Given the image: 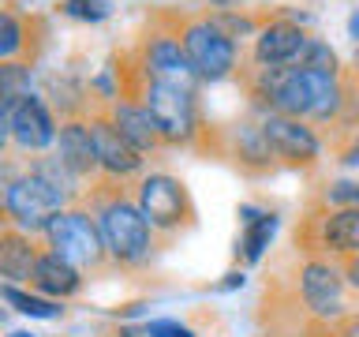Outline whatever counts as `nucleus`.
<instances>
[{
    "instance_id": "6e6552de",
    "label": "nucleus",
    "mask_w": 359,
    "mask_h": 337,
    "mask_svg": "<svg viewBox=\"0 0 359 337\" xmlns=\"http://www.w3.org/2000/svg\"><path fill=\"white\" fill-rule=\"evenodd\" d=\"M258 128H262L269 157H277V161H285L292 168H307V165L318 161L322 143H318V135H314V128L307 120L280 117V112H266Z\"/></svg>"
},
{
    "instance_id": "c9c22d12",
    "label": "nucleus",
    "mask_w": 359,
    "mask_h": 337,
    "mask_svg": "<svg viewBox=\"0 0 359 337\" xmlns=\"http://www.w3.org/2000/svg\"><path fill=\"white\" fill-rule=\"evenodd\" d=\"M355 64H359V53H355Z\"/></svg>"
},
{
    "instance_id": "393cba45",
    "label": "nucleus",
    "mask_w": 359,
    "mask_h": 337,
    "mask_svg": "<svg viewBox=\"0 0 359 337\" xmlns=\"http://www.w3.org/2000/svg\"><path fill=\"white\" fill-rule=\"evenodd\" d=\"M325 202H330L333 210H359V184H352V180L330 184L325 187Z\"/></svg>"
},
{
    "instance_id": "1a4fd4ad",
    "label": "nucleus",
    "mask_w": 359,
    "mask_h": 337,
    "mask_svg": "<svg viewBox=\"0 0 359 337\" xmlns=\"http://www.w3.org/2000/svg\"><path fill=\"white\" fill-rule=\"evenodd\" d=\"M344 274L325 258H307L299 270V296L311 315L337 322L344 315Z\"/></svg>"
},
{
    "instance_id": "7c9ffc66",
    "label": "nucleus",
    "mask_w": 359,
    "mask_h": 337,
    "mask_svg": "<svg viewBox=\"0 0 359 337\" xmlns=\"http://www.w3.org/2000/svg\"><path fill=\"white\" fill-rule=\"evenodd\" d=\"M236 285H243V274H240V270H232V274H224V281H221L217 289H236Z\"/></svg>"
},
{
    "instance_id": "c85d7f7f",
    "label": "nucleus",
    "mask_w": 359,
    "mask_h": 337,
    "mask_svg": "<svg viewBox=\"0 0 359 337\" xmlns=\"http://www.w3.org/2000/svg\"><path fill=\"white\" fill-rule=\"evenodd\" d=\"M341 274H344V281H348V285H352V289L359 292V255H348V258H344Z\"/></svg>"
},
{
    "instance_id": "2f4dec72",
    "label": "nucleus",
    "mask_w": 359,
    "mask_h": 337,
    "mask_svg": "<svg viewBox=\"0 0 359 337\" xmlns=\"http://www.w3.org/2000/svg\"><path fill=\"white\" fill-rule=\"evenodd\" d=\"M11 139V128H8V117H0V154H4V146Z\"/></svg>"
},
{
    "instance_id": "39448f33",
    "label": "nucleus",
    "mask_w": 359,
    "mask_h": 337,
    "mask_svg": "<svg viewBox=\"0 0 359 337\" xmlns=\"http://www.w3.org/2000/svg\"><path fill=\"white\" fill-rule=\"evenodd\" d=\"M176 38H180V45H184L187 64H191V72H195V79H202V83H221V79L232 75V67H236V41L210 15L184 19V22H180V30H176Z\"/></svg>"
},
{
    "instance_id": "9d476101",
    "label": "nucleus",
    "mask_w": 359,
    "mask_h": 337,
    "mask_svg": "<svg viewBox=\"0 0 359 337\" xmlns=\"http://www.w3.org/2000/svg\"><path fill=\"white\" fill-rule=\"evenodd\" d=\"M90 135H94V154H97V168L112 180H123L142 168V154L120 135V128L112 124L105 109L90 112Z\"/></svg>"
},
{
    "instance_id": "c756f323",
    "label": "nucleus",
    "mask_w": 359,
    "mask_h": 337,
    "mask_svg": "<svg viewBox=\"0 0 359 337\" xmlns=\"http://www.w3.org/2000/svg\"><path fill=\"white\" fill-rule=\"evenodd\" d=\"M341 161H344V165H359V135L341 150Z\"/></svg>"
},
{
    "instance_id": "4468645a",
    "label": "nucleus",
    "mask_w": 359,
    "mask_h": 337,
    "mask_svg": "<svg viewBox=\"0 0 359 337\" xmlns=\"http://www.w3.org/2000/svg\"><path fill=\"white\" fill-rule=\"evenodd\" d=\"M56 157L64 161V168L79 180H86L90 173H97V154H94V135L90 124L79 117H67L56 135Z\"/></svg>"
},
{
    "instance_id": "f8f14e48",
    "label": "nucleus",
    "mask_w": 359,
    "mask_h": 337,
    "mask_svg": "<svg viewBox=\"0 0 359 337\" xmlns=\"http://www.w3.org/2000/svg\"><path fill=\"white\" fill-rule=\"evenodd\" d=\"M142 75L146 79H161V83H180V86H195V72L187 64V53L180 45L176 34H154L142 45Z\"/></svg>"
},
{
    "instance_id": "0eeeda50",
    "label": "nucleus",
    "mask_w": 359,
    "mask_h": 337,
    "mask_svg": "<svg viewBox=\"0 0 359 337\" xmlns=\"http://www.w3.org/2000/svg\"><path fill=\"white\" fill-rule=\"evenodd\" d=\"M135 202L146 213V221L154 225V232H180L195 221V206H191L184 180H176L168 173L142 176L139 191H135Z\"/></svg>"
},
{
    "instance_id": "473e14b6",
    "label": "nucleus",
    "mask_w": 359,
    "mask_h": 337,
    "mask_svg": "<svg viewBox=\"0 0 359 337\" xmlns=\"http://www.w3.org/2000/svg\"><path fill=\"white\" fill-rule=\"evenodd\" d=\"M348 34H352V38H355V45H359V8H355V15L348 19Z\"/></svg>"
},
{
    "instance_id": "a211bd4d",
    "label": "nucleus",
    "mask_w": 359,
    "mask_h": 337,
    "mask_svg": "<svg viewBox=\"0 0 359 337\" xmlns=\"http://www.w3.org/2000/svg\"><path fill=\"white\" fill-rule=\"evenodd\" d=\"M30 285L38 289L41 296H49V300H67V296H75V292L83 289V277H79V270L72 263H64L60 255L41 251L38 266H34Z\"/></svg>"
},
{
    "instance_id": "f257e3e1",
    "label": "nucleus",
    "mask_w": 359,
    "mask_h": 337,
    "mask_svg": "<svg viewBox=\"0 0 359 337\" xmlns=\"http://www.w3.org/2000/svg\"><path fill=\"white\" fill-rule=\"evenodd\" d=\"M255 98L269 112L296 117V120H314V124L337 120L341 109L348 105L341 75L303 72V67H258Z\"/></svg>"
},
{
    "instance_id": "f03ea898",
    "label": "nucleus",
    "mask_w": 359,
    "mask_h": 337,
    "mask_svg": "<svg viewBox=\"0 0 359 337\" xmlns=\"http://www.w3.org/2000/svg\"><path fill=\"white\" fill-rule=\"evenodd\" d=\"M94 218L105 240V251L116 266H142L154 255V225L146 221L139 202L128 199L120 187L94 199Z\"/></svg>"
},
{
    "instance_id": "ddd939ff",
    "label": "nucleus",
    "mask_w": 359,
    "mask_h": 337,
    "mask_svg": "<svg viewBox=\"0 0 359 337\" xmlns=\"http://www.w3.org/2000/svg\"><path fill=\"white\" fill-rule=\"evenodd\" d=\"M8 128H11V143H15L19 150H45V146H53L56 135H60L49 105H45L38 94H30L15 112H11Z\"/></svg>"
},
{
    "instance_id": "9b49d317",
    "label": "nucleus",
    "mask_w": 359,
    "mask_h": 337,
    "mask_svg": "<svg viewBox=\"0 0 359 337\" xmlns=\"http://www.w3.org/2000/svg\"><path fill=\"white\" fill-rule=\"evenodd\" d=\"M311 34L292 19H273L255 34V60L262 67H292Z\"/></svg>"
},
{
    "instance_id": "6ab92c4d",
    "label": "nucleus",
    "mask_w": 359,
    "mask_h": 337,
    "mask_svg": "<svg viewBox=\"0 0 359 337\" xmlns=\"http://www.w3.org/2000/svg\"><path fill=\"white\" fill-rule=\"evenodd\" d=\"M240 218H243L240 258H243L247 266H255L258 258L266 255V247H269V240H273V232H277V213L255 210V206H243V210H240Z\"/></svg>"
},
{
    "instance_id": "bb28decb",
    "label": "nucleus",
    "mask_w": 359,
    "mask_h": 337,
    "mask_svg": "<svg viewBox=\"0 0 359 337\" xmlns=\"http://www.w3.org/2000/svg\"><path fill=\"white\" fill-rule=\"evenodd\" d=\"M15 168H11V161H4L0 157V221H8V191H11V184H15Z\"/></svg>"
},
{
    "instance_id": "f704fd0d",
    "label": "nucleus",
    "mask_w": 359,
    "mask_h": 337,
    "mask_svg": "<svg viewBox=\"0 0 359 337\" xmlns=\"http://www.w3.org/2000/svg\"><path fill=\"white\" fill-rule=\"evenodd\" d=\"M116 337H135V333H116Z\"/></svg>"
},
{
    "instance_id": "4be33fe9",
    "label": "nucleus",
    "mask_w": 359,
    "mask_h": 337,
    "mask_svg": "<svg viewBox=\"0 0 359 337\" xmlns=\"http://www.w3.org/2000/svg\"><path fill=\"white\" fill-rule=\"evenodd\" d=\"M27 22H22L15 11L0 8V64L4 60H19L27 53Z\"/></svg>"
},
{
    "instance_id": "a878e982",
    "label": "nucleus",
    "mask_w": 359,
    "mask_h": 337,
    "mask_svg": "<svg viewBox=\"0 0 359 337\" xmlns=\"http://www.w3.org/2000/svg\"><path fill=\"white\" fill-rule=\"evenodd\" d=\"M142 337H195V330L176 319H154V322H142Z\"/></svg>"
},
{
    "instance_id": "20e7f679",
    "label": "nucleus",
    "mask_w": 359,
    "mask_h": 337,
    "mask_svg": "<svg viewBox=\"0 0 359 337\" xmlns=\"http://www.w3.org/2000/svg\"><path fill=\"white\" fill-rule=\"evenodd\" d=\"M142 105L150 109L165 146H184L198 135V101L195 86L161 83V79H146L142 86Z\"/></svg>"
},
{
    "instance_id": "b1692460",
    "label": "nucleus",
    "mask_w": 359,
    "mask_h": 337,
    "mask_svg": "<svg viewBox=\"0 0 359 337\" xmlns=\"http://www.w3.org/2000/svg\"><path fill=\"white\" fill-rule=\"evenodd\" d=\"M60 11L67 19H79V22H101L109 19V0H60Z\"/></svg>"
},
{
    "instance_id": "cd10ccee",
    "label": "nucleus",
    "mask_w": 359,
    "mask_h": 337,
    "mask_svg": "<svg viewBox=\"0 0 359 337\" xmlns=\"http://www.w3.org/2000/svg\"><path fill=\"white\" fill-rule=\"evenodd\" d=\"M330 337H359V315H341L330 326Z\"/></svg>"
},
{
    "instance_id": "423d86ee",
    "label": "nucleus",
    "mask_w": 359,
    "mask_h": 337,
    "mask_svg": "<svg viewBox=\"0 0 359 337\" xmlns=\"http://www.w3.org/2000/svg\"><path fill=\"white\" fill-rule=\"evenodd\" d=\"M72 195H64L56 184H49L41 173H19L8 191V221L22 232H45L49 221L60 210H67Z\"/></svg>"
},
{
    "instance_id": "412c9836",
    "label": "nucleus",
    "mask_w": 359,
    "mask_h": 337,
    "mask_svg": "<svg viewBox=\"0 0 359 337\" xmlns=\"http://www.w3.org/2000/svg\"><path fill=\"white\" fill-rule=\"evenodd\" d=\"M0 296H4L19 315H30V319H60V315H64V308H60L56 300L34 296V292H22L19 285H4V289H0Z\"/></svg>"
},
{
    "instance_id": "f3484780",
    "label": "nucleus",
    "mask_w": 359,
    "mask_h": 337,
    "mask_svg": "<svg viewBox=\"0 0 359 337\" xmlns=\"http://www.w3.org/2000/svg\"><path fill=\"white\" fill-rule=\"evenodd\" d=\"M109 117H112V124L120 128V135L128 139L139 154H150V150H157V146H165L161 143V135H157V124H154V117H150V109L142 105V101H131V98H116L109 105Z\"/></svg>"
},
{
    "instance_id": "72a5a7b5",
    "label": "nucleus",
    "mask_w": 359,
    "mask_h": 337,
    "mask_svg": "<svg viewBox=\"0 0 359 337\" xmlns=\"http://www.w3.org/2000/svg\"><path fill=\"white\" fill-rule=\"evenodd\" d=\"M8 337H34V333H30V330H11Z\"/></svg>"
},
{
    "instance_id": "5701e85b",
    "label": "nucleus",
    "mask_w": 359,
    "mask_h": 337,
    "mask_svg": "<svg viewBox=\"0 0 359 337\" xmlns=\"http://www.w3.org/2000/svg\"><path fill=\"white\" fill-rule=\"evenodd\" d=\"M292 67H303V72H322V75H341V60H337V53L322 38H307L299 60L292 64Z\"/></svg>"
},
{
    "instance_id": "aec40b11",
    "label": "nucleus",
    "mask_w": 359,
    "mask_h": 337,
    "mask_svg": "<svg viewBox=\"0 0 359 337\" xmlns=\"http://www.w3.org/2000/svg\"><path fill=\"white\" fill-rule=\"evenodd\" d=\"M34 67L27 60H4L0 64V117H11L22 101L34 94Z\"/></svg>"
},
{
    "instance_id": "2eb2a0df",
    "label": "nucleus",
    "mask_w": 359,
    "mask_h": 337,
    "mask_svg": "<svg viewBox=\"0 0 359 337\" xmlns=\"http://www.w3.org/2000/svg\"><path fill=\"white\" fill-rule=\"evenodd\" d=\"M325 255H359V210H330L314 225V247Z\"/></svg>"
},
{
    "instance_id": "7ed1b4c3",
    "label": "nucleus",
    "mask_w": 359,
    "mask_h": 337,
    "mask_svg": "<svg viewBox=\"0 0 359 337\" xmlns=\"http://www.w3.org/2000/svg\"><path fill=\"white\" fill-rule=\"evenodd\" d=\"M45 240H49L53 255H60L75 270H101L109 258L101 229H97V218L83 206H67L56 213L49 221V229H45Z\"/></svg>"
},
{
    "instance_id": "dca6fc26",
    "label": "nucleus",
    "mask_w": 359,
    "mask_h": 337,
    "mask_svg": "<svg viewBox=\"0 0 359 337\" xmlns=\"http://www.w3.org/2000/svg\"><path fill=\"white\" fill-rule=\"evenodd\" d=\"M38 258H41V247L34 244V232L0 229V277H4L8 285H19V281L30 285Z\"/></svg>"
}]
</instances>
